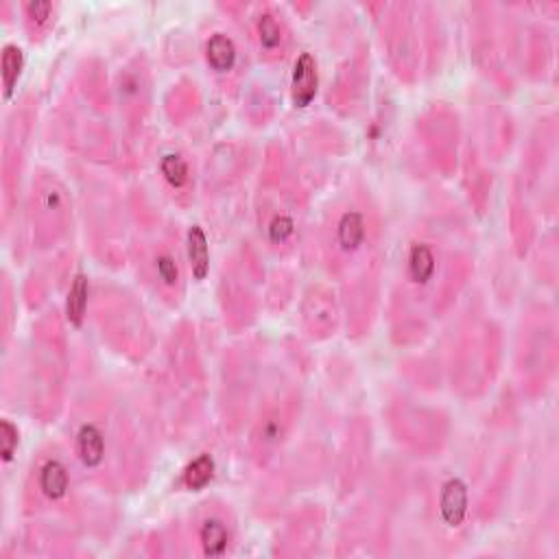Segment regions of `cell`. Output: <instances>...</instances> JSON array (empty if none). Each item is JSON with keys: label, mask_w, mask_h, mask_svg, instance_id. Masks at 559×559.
I'll return each instance as SVG.
<instances>
[{"label": "cell", "mask_w": 559, "mask_h": 559, "mask_svg": "<svg viewBox=\"0 0 559 559\" xmlns=\"http://www.w3.org/2000/svg\"><path fill=\"white\" fill-rule=\"evenodd\" d=\"M474 271V236L463 212L435 203L406 229L386 293V319L397 345L421 343L443 319Z\"/></svg>", "instance_id": "6da1fadb"}, {"label": "cell", "mask_w": 559, "mask_h": 559, "mask_svg": "<svg viewBox=\"0 0 559 559\" xmlns=\"http://www.w3.org/2000/svg\"><path fill=\"white\" fill-rule=\"evenodd\" d=\"M186 260L194 282H203L210 273V245L207 234L201 225H190L186 231Z\"/></svg>", "instance_id": "e575fe53"}, {"label": "cell", "mask_w": 559, "mask_h": 559, "mask_svg": "<svg viewBox=\"0 0 559 559\" xmlns=\"http://www.w3.org/2000/svg\"><path fill=\"white\" fill-rule=\"evenodd\" d=\"M162 369H155L151 395L157 404L155 421L170 435H186L201 415L205 400V371L194 341V330L179 323L166 345Z\"/></svg>", "instance_id": "ba28073f"}, {"label": "cell", "mask_w": 559, "mask_h": 559, "mask_svg": "<svg viewBox=\"0 0 559 559\" xmlns=\"http://www.w3.org/2000/svg\"><path fill=\"white\" fill-rule=\"evenodd\" d=\"M314 260L341 288V308L352 336L376 321L384 273V218L360 179L341 188L319 216L310 245Z\"/></svg>", "instance_id": "3957f363"}, {"label": "cell", "mask_w": 559, "mask_h": 559, "mask_svg": "<svg viewBox=\"0 0 559 559\" xmlns=\"http://www.w3.org/2000/svg\"><path fill=\"white\" fill-rule=\"evenodd\" d=\"M201 57L210 79L225 94H238L247 74V52L242 50L236 35L214 26L201 39Z\"/></svg>", "instance_id": "484cf974"}, {"label": "cell", "mask_w": 559, "mask_h": 559, "mask_svg": "<svg viewBox=\"0 0 559 559\" xmlns=\"http://www.w3.org/2000/svg\"><path fill=\"white\" fill-rule=\"evenodd\" d=\"M500 349V328L478 299L469 301L445 343V371L452 391L461 397L480 395L498 371Z\"/></svg>", "instance_id": "9c48e42d"}, {"label": "cell", "mask_w": 559, "mask_h": 559, "mask_svg": "<svg viewBox=\"0 0 559 559\" xmlns=\"http://www.w3.org/2000/svg\"><path fill=\"white\" fill-rule=\"evenodd\" d=\"M253 164V148L249 144H242L238 140H225L218 142L205 162L203 173V186L205 194L225 201V197L236 194L234 190H240L245 186V179Z\"/></svg>", "instance_id": "4316f807"}, {"label": "cell", "mask_w": 559, "mask_h": 559, "mask_svg": "<svg viewBox=\"0 0 559 559\" xmlns=\"http://www.w3.org/2000/svg\"><path fill=\"white\" fill-rule=\"evenodd\" d=\"M487 469L483 454H469L463 465L437 469L424 480L421 493V522L439 546L454 548L472 535L476 520L491 515L496 498L493 489L500 478L480 485V474Z\"/></svg>", "instance_id": "5b68a950"}, {"label": "cell", "mask_w": 559, "mask_h": 559, "mask_svg": "<svg viewBox=\"0 0 559 559\" xmlns=\"http://www.w3.org/2000/svg\"><path fill=\"white\" fill-rule=\"evenodd\" d=\"M133 234L127 260L133 264L142 286L166 308H179L188 288L186 245L177 227L164 218L146 197H131Z\"/></svg>", "instance_id": "8992f818"}, {"label": "cell", "mask_w": 559, "mask_h": 559, "mask_svg": "<svg viewBox=\"0 0 559 559\" xmlns=\"http://www.w3.org/2000/svg\"><path fill=\"white\" fill-rule=\"evenodd\" d=\"M201 105V96L194 83L190 81H179L170 87V92L166 94L164 107L168 118L173 120V124H186L188 118L194 116V111Z\"/></svg>", "instance_id": "836d02e7"}, {"label": "cell", "mask_w": 559, "mask_h": 559, "mask_svg": "<svg viewBox=\"0 0 559 559\" xmlns=\"http://www.w3.org/2000/svg\"><path fill=\"white\" fill-rule=\"evenodd\" d=\"M367 85L369 57L365 55V48H358L336 72V79L330 87V107H334L341 116H354L362 107Z\"/></svg>", "instance_id": "f1b7e54d"}, {"label": "cell", "mask_w": 559, "mask_h": 559, "mask_svg": "<svg viewBox=\"0 0 559 559\" xmlns=\"http://www.w3.org/2000/svg\"><path fill=\"white\" fill-rule=\"evenodd\" d=\"M59 7L48 0H26L20 2V20L31 41H41L57 22Z\"/></svg>", "instance_id": "d6a6232c"}, {"label": "cell", "mask_w": 559, "mask_h": 559, "mask_svg": "<svg viewBox=\"0 0 559 559\" xmlns=\"http://www.w3.org/2000/svg\"><path fill=\"white\" fill-rule=\"evenodd\" d=\"M66 330L55 310L33 323L26 358V402L39 421H52L66 402L68 382Z\"/></svg>", "instance_id": "30bf717a"}, {"label": "cell", "mask_w": 559, "mask_h": 559, "mask_svg": "<svg viewBox=\"0 0 559 559\" xmlns=\"http://www.w3.org/2000/svg\"><path fill=\"white\" fill-rule=\"evenodd\" d=\"M111 94L129 138H135L142 131L153 103V76L148 61L142 52L129 57L118 68Z\"/></svg>", "instance_id": "cb8c5ba5"}, {"label": "cell", "mask_w": 559, "mask_h": 559, "mask_svg": "<svg viewBox=\"0 0 559 559\" xmlns=\"http://www.w3.org/2000/svg\"><path fill=\"white\" fill-rule=\"evenodd\" d=\"M79 194L85 221V240L94 258L107 266H120L127 260V225L131 203L120 190L94 170H79Z\"/></svg>", "instance_id": "8fae6325"}, {"label": "cell", "mask_w": 559, "mask_h": 559, "mask_svg": "<svg viewBox=\"0 0 559 559\" xmlns=\"http://www.w3.org/2000/svg\"><path fill=\"white\" fill-rule=\"evenodd\" d=\"M258 356L251 345H236L225 354L221 411L229 430H240L253 406V389L258 382Z\"/></svg>", "instance_id": "603a6c76"}, {"label": "cell", "mask_w": 559, "mask_h": 559, "mask_svg": "<svg viewBox=\"0 0 559 559\" xmlns=\"http://www.w3.org/2000/svg\"><path fill=\"white\" fill-rule=\"evenodd\" d=\"M63 435V445L94 491L111 498L146 485L155 461L153 415L120 386H83L70 400Z\"/></svg>", "instance_id": "7a4b0ae2"}, {"label": "cell", "mask_w": 559, "mask_h": 559, "mask_svg": "<svg viewBox=\"0 0 559 559\" xmlns=\"http://www.w3.org/2000/svg\"><path fill=\"white\" fill-rule=\"evenodd\" d=\"M238 24L249 50L264 63H282L293 52V31L271 2H238L225 7Z\"/></svg>", "instance_id": "ffe728a7"}, {"label": "cell", "mask_w": 559, "mask_h": 559, "mask_svg": "<svg viewBox=\"0 0 559 559\" xmlns=\"http://www.w3.org/2000/svg\"><path fill=\"white\" fill-rule=\"evenodd\" d=\"M325 515L319 507H301L295 511L275 544V552L284 557H310L317 552L323 539Z\"/></svg>", "instance_id": "83f0119b"}, {"label": "cell", "mask_w": 559, "mask_h": 559, "mask_svg": "<svg viewBox=\"0 0 559 559\" xmlns=\"http://www.w3.org/2000/svg\"><path fill=\"white\" fill-rule=\"evenodd\" d=\"M26 216L33 249L50 251L68 238L74 201L70 188L55 170L44 166L35 168L26 199Z\"/></svg>", "instance_id": "2e32d148"}, {"label": "cell", "mask_w": 559, "mask_h": 559, "mask_svg": "<svg viewBox=\"0 0 559 559\" xmlns=\"http://www.w3.org/2000/svg\"><path fill=\"white\" fill-rule=\"evenodd\" d=\"M90 310L98 334L111 352L131 362H142L155 347V334L142 304L111 282H98L90 290Z\"/></svg>", "instance_id": "4fadbf2b"}, {"label": "cell", "mask_w": 559, "mask_h": 559, "mask_svg": "<svg viewBox=\"0 0 559 559\" xmlns=\"http://www.w3.org/2000/svg\"><path fill=\"white\" fill-rule=\"evenodd\" d=\"M382 44L393 72L413 83L424 66L426 52L439 48L441 28L430 4L397 2L384 7Z\"/></svg>", "instance_id": "5bb4252c"}, {"label": "cell", "mask_w": 559, "mask_h": 559, "mask_svg": "<svg viewBox=\"0 0 559 559\" xmlns=\"http://www.w3.org/2000/svg\"><path fill=\"white\" fill-rule=\"evenodd\" d=\"M24 68V52L17 44H4L2 46V61H0V72H2V90H4V100H11L15 94V85L20 81Z\"/></svg>", "instance_id": "8d00e7d4"}, {"label": "cell", "mask_w": 559, "mask_h": 559, "mask_svg": "<svg viewBox=\"0 0 559 559\" xmlns=\"http://www.w3.org/2000/svg\"><path fill=\"white\" fill-rule=\"evenodd\" d=\"M262 282L264 271L251 245L245 242L225 258L218 277V306L229 330L242 332L258 319Z\"/></svg>", "instance_id": "ac0fdd59"}, {"label": "cell", "mask_w": 559, "mask_h": 559, "mask_svg": "<svg viewBox=\"0 0 559 559\" xmlns=\"http://www.w3.org/2000/svg\"><path fill=\"white\" fill-rule=\"evenodd\" d=\"M341 317H343V308L332 288L323 284H314L301 295L299 323L310 338L323 341L332 336L341 325Z\"/></svg>", "instance_id": "f546056e"}, {"label": "cell", "mask_w": 559, "mask_h": 559, "mask_svg": "<svg viewBox=\"0 0 559 559\" xmlns=\"http://www.w3.org/2000/svg\"><path fill=\"white\" fill-rule=\"evenodd\" d=\"M162 544H170L168 552L177 557H227L238 544L236 513L225 500L207 498L194 504Z\"/></svg>", "instance_id": "9a60e30c"}, {"label": "cell", "mask_w": 559, "mask_h": 559, "mask_svg": "<svg viewBox=\"0 0 559 559\" xmlns=\"http://www.w3.org/2000/svg\"><path fill=\"white\" fill-rule=\"evenodd\" d=\"M214 476V461L210 454H199L194 456L183 469H181V485L188 491H199L203 489Z\"/></svg>", "instance_id": "74e56055"}, {"label": "cell", "mask_w": 559, "mask_h": 559, "mask_svg": "<svg viewBox=\"0 0 559 559\" xmlns=\"http://www.w3.org/2000/svg\"><path fill=\"white\" fill-rule=\"evenodd\" d=\"M17 443H20L17 426L9 417H2L0 419V456L4 463H9L13 459Z\"/></svg>", "instance_id": "f35d334b"}, {"label": "cell", "mask_w": 559, "mask_h": 559, "mask_svg": "<svg viewBox=\"0 0 559 559\" xmlns=\"http://www.w3.org/2000/svg\"><path fill=\"white\" fill-rule=\"evenodd\" d=\"M33 129V103L24 98L7 118L2 138V218L4 225L13 214L17 190L26 162V144Z\"/></svg>", "instance_id": "d4e9b609"}, {"label": "cell", "mask_w": 559, "mask_h": 559, "mask_svg": "<svg viewBox=\"0 0 559 559\" xmlns=\"http://www.w3.org/2000/svg\"><path fill=\"white\" fill-rule=\"evenodd\" d=\"M144 166L157 194L179 210H188L197 194V159L177 138H155L144 148Z\"/></svg>", "instance_id": "d6986e66"}, {"label": "cell", "mask_w": 559, "mask_h": 559, "mask_svg": "<svg viewBox=\"0 0 559 559\" xmlns=\"http://www.w3.org/2000/svg\"><path fill=\"white\" fill-rule=\"evenodd\" d=\"M317 87H319L317 59L312 57V52L301 50L295 57L293 74H290V100H293V105L297 109H306L314 100Z\"/></svg>", "instance_id": "1f68e13d"}, {"label": "cell", "mask_w": 559, "mask_h": 559, "mask_svg": "<svg viewBox=\"0 0 559 559\" xmlns=\"http://www.w3.org/2000/svg\"><path fill=\"white\" fill-rule=\"evenodd\" d=\"M371 450V428L369 421L356 417L347 426V437L341 450V465H338V487L341 493H349L365 474V465L369 463Z\"/></svg>", "instance_id": "4dcf8cb0"}, {"label": "cell", "mask_w": 559, "mask_h": 559, "mask_svg": "<svg viewBox=\"0 0 559 559\" xmlns=\"http://www.w3.org/2000/svg\"><path fill=\"white\" fill-rule=\"evenodd\" d=\"M90 282L83 273H76L72 277V284H70V293H68V299H66V314H68V321L70 325L74 328H81L83 321L87 319V308H90Z\"/></svg>", "instance_id": "d590c367"}, {"label": "cell", "mask_w": 559, "mask_h": 559, "mask_svg": "<svg viewBox=\"0 0 559 559\" xmlns=\"http://www.w3.org/2000/svg\"><path fill=\"white\" fill-rule=\"evenodd\" d=\"M308 192L282 146H266L253 192L258 242L277 258L293 255L306 238Z\"/></svg>", "instance_id": "52a82bcc"}, {"label": "cell", "mask_w": 559, "mask_h": 559, "mask_svg": "<svg viewBox=\"0 0 559 559\" xmlns=\"http://www.w3.org/2000/svg\"><path fill=\"white\" fill-rule=\"evenodd\" d=\"M386 421L393 437L417 454H435L443 450L450 426L439 408H430L408 397H393L386 406Z\"/></svg>", "instance_id": "44dd1931"}, {"label": "cell", "mask_w": 559, "mask_h": 559, "mask_svg": "<svg viewBox=\"0 0 559 559\" xmlns=\"http://www.w3.org/2000/svg\"><path fill=\"white\" fill-rule=\"evenodd\" d=\"M557 347V319L552 308L542 304L528 308L520 321L515 371L531 397L544 393L555 378Z\"/></svg>", "instance_id": "e0dca14e"}, {"label": "cell", "mask_w": 559, "mask_h": 559, "mask_svg": "<svg viewBox=\"0 0 559 559\" xmlns=\"http://www.w3.org/2000/svg\"><path fill=\"white\" fill-rule=\"evenodd\" d=\"M304 408L299 384L275 378L253 402L245 424V452L249 461L264 469L273 465L290 441Z\"/></svg>", "instance_id": "7c38bea8"}, {"label": "cell", "mask_w": 559, "mask_h": 559, "mask_svg": "<svg viewBox=\"0 0 559 559\" xmlns=\"http://www.w3.org/2000/svg\"><path fill=\"white\" fill-rule=\"evenodd\" d=\"M90 491L63 441H48L37 448L26 467L20 507L28 520L52 522L81 535L107 522Z\"/></svg>", "instance_id": "277c9868"}, {"label": "cell", "mask_w": 559, "mask_h": 559, "mask_svg": "<svg viewBox=\"0 0 559 559\" xmlns=\"http://www.w3.org/2000/svg\"><path fill=\"white\" fill-rule=\"evenodd\" d=\"M415 155L432 173L448 177L456 168V153H459V120L456 114L443 105L435 103L428 107L415 124Z\"/></svg>", "instance_id": "7402d4cb"}]
</instances>
